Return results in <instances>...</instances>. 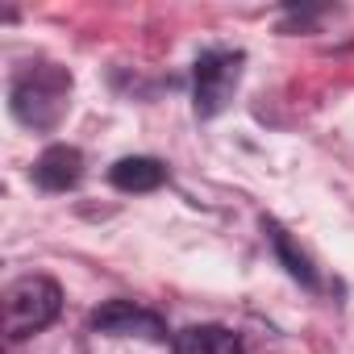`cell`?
<instances>
[{
    "mask_svg": "<svg viewBox=\"0 0 354 354\" xmlns=\"http://www.w3.org/2000/svg\"><path fill=\"white\" fill-rule=\"evenodd\" d=\"M242 80V55L238 50H209L196 59V117H217Z\"/></svg>",
    "mask_w": 354,
    "mask_h": 354,
    "instance_id": "cell-3",
    "label": "cell"
},
{
    "mask_svg": "<svg viewBox=\"0 0 354 354\" xmlns=\"http://www.w3.org/2000/svg\"><path fill=\"white\" fill-rule=\"evenodd\" d=\"M175 354H242V342L225 325H192L175 337Z\"/></svg>",
    "mask_w": 354,
    "mask_h": 354,
    "instance_id": "cell-7",
    "label": "cell"
},
{
    "mask_svg": "<svg viewBox=\"0 0 354 354\" xmlns=\"http://www.w3.org/2000/svg\"><path fill=\"white\" fill-rule=\"evenodd\" d=\"M80 175H84V154L67 142H55L38 154L34 162V184L46 188V192H67L80 184Z\"/></svg>",
    "mask_w": 354,
    "mask_h": 354,
    "instance_id": "cell-5",
    "label": "cell"
},
{
    "mask_svg": "<svg viewBox=\"0 0 354 354\" xmlns=\"http://www.w3.org/2000/svg\"><path fill=\"white\" fill-rule=\"evenodd\" d=\"M267 238H271V246H275V259L288 267V275H292V279H300L304 288H317V271H313V263L296 250V242H292L275 221H267Z\"/></svg>",
    "mask_w": 354,
    "mask_h": 354,
    "instance_id": "cell-8",
    "label": "cell"
},
{
    "mask_svg": "<svg viewBox=\"0 0 354 354\" xmlns=\"http://www.w3.org/2000/svg\"><path fill=\"white\" fill-rule=\"evenodd\" d=\"M92 325L100 333H113V337H150V342H162L167 337L162 321L150 308H138L133 300H109L104 308H96Z\"/></svg>",
    "mask_w": 354,
    "mask_h": 354,
    "instance_id": "cell-4",
    "label": "cell"
},
{
    "mask_svg": "<svg viewBox=\"0 0 354 354\" xmlns=\"http://www.w3.org/2000/svg\"><path fill=\"white\" fill-rule=\"evenodd\" d=\"M63 308V292L46 275H21L5 292V333L9 342H21L38 329H46Z\"/></svg>",
    "mask_w": 354,
    "mask_h": 354,
    "instance_id": "cell-2",
    "label": "cell"
},
{
    "mask_svg": "<svg viewBox=\"0 0 354 354\" xmlns=\"http://www.w3.org/2000/svg\"><path fill=\"white\" fill-rule=\"evenodd\" d=\"M109 184L117 192H154L167 184V167L158 158H146V154H133V158H117L109 167Z\"/></svg>",
    "mask_w": 354,
    "mask_h": 354,
    "instance_id": "cell-6",
    "label": "cell"
},
{
    "mask_svg": "<svg viewBox=\"0 0 354 354\" xmlns=\"http://www.w3.org/2000/svg\"><path fill=\"white\" fill-rule=\"evenodd\" d=\"M67 92H71V75L63 67L34 63L13 84V117L30 129H55L59 117L67 113Z\"/></svg>",
    "mask_w": 354,
    "mask_h": 354,
    "instance_id": "cell-1",
    "label": "cell"
}]
</instances>
